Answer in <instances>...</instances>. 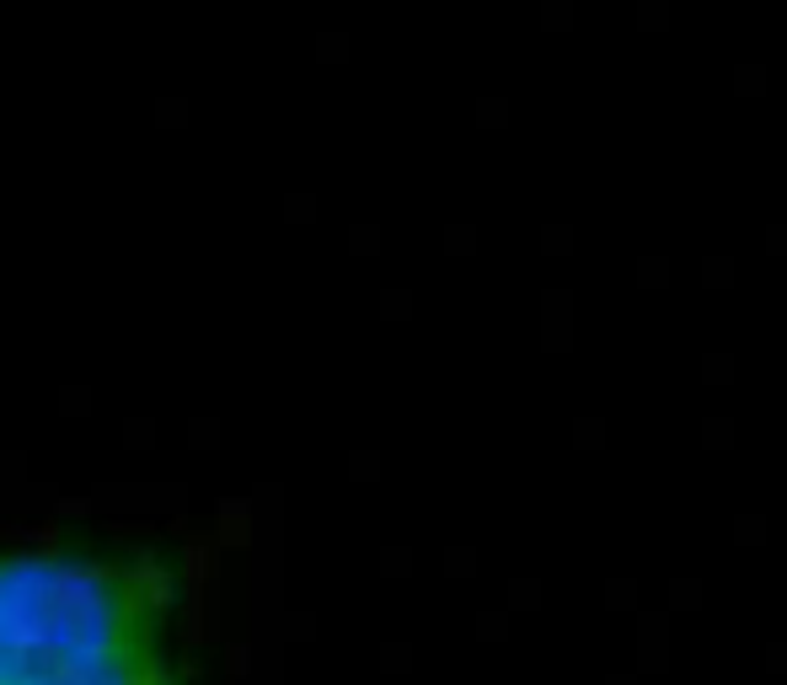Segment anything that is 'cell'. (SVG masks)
I'll list each match as a JSON object with an SVG mask.
<instances>
[{
	"label": "cell",
	"mask_w": 787,
	"mask_h": 685,
	"mask_svg": "<svg viewBox=\"0 0 787 685\" xmlns=\"http://www.w3.org/2000/svg\"><path fill=\"white\" fill-rule=\"evenodd\" d=\"M155 557L0 552V685H182Z\"/></svg>",
	"instance_id": "6da1fadb"
}]
</instances>
